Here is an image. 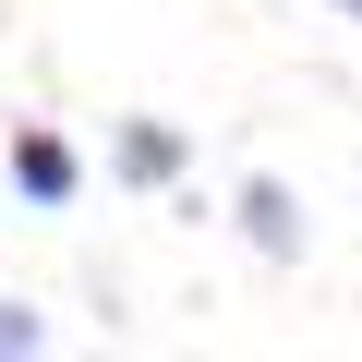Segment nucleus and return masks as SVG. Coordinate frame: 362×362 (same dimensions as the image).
<instances>
[{
  "label": "nucleus",
  "instance_id": "obj_4",
  "mask_svg": "<svg viewBox=\"0 0 362 362\" xmlns=\"http://www.w3.org/2000/svg\"><path fill=\"white\" fill-rule=\"evenodd\" d=\"M25 350H49V326H37V302H0V362H25Z\"/></svg>",
  "mask_w": 362,
  "mask_h": 362
},
{
  "label": "nucleus",
  "instance_id": "obj_2",
  "mask_svg": "<svg viewBox=\"0 0 362 362\" xmlns=\"http://www.w3.org/2000/svg\"><path fill=\"white\" fill-rule=\"evenodd\" d=\"M230 218H242V242H254L266 266H302V194H290L278 169H254V181H242V194H230Z\"/></svg>",
  "mask_w": 362,
  "mask_h": 362
},
{
  "label": "nucleus",
  "instance_id": "obj_1",
  "mask_svg": "<svg viewBox=\"0 0 362 362\" xmlns=\"http://www.w3.org/2000/svg\"><path fill=\"white\" fill-rule=\"evenodd\" d=\"M181 169H194V133H181V121H157V109H133V121L109 133V181H121V194H169Z\"/></svg>",
  "mask_w": 362,
  "mask_h": 362
},
{
  "label": "nucleus",
  "instance_id": "obj_3",
  "mask_svg": "<svg viewBox=\"0 0 362 362\" xmlns=\"http://www.w3.org/2000/svg\"><path fill=\"white\" fill-rule=\"evenodd\" d=\"M13 194H25V206H73V194H85V157H73L49 121L13 133Z\"/></svg>",
  "mask_w": 362,
  "mask_h": 362
},
{
  "label": "nucleus",
  "instance_id": "obj_5",
  "mask_svg": "<svg viewBox=\"0 0 362 362\" xmlns=\"http://www.w3.org/2000/svg\"><path fill=\"white\" fill-rule=\"evenodd\" d=\"M326 13H338V25H362V0H326Z\"/></svg>",
  "mask_w": 362,
  "mask_h": 362
}]
</instances>
